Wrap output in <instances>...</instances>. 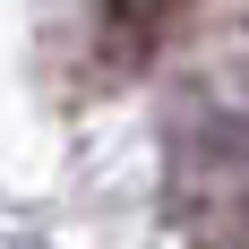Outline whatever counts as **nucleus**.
I'll list each match as a JSON object with an SVG mask.
<instances>
[{"label": "nucleus", "mask_w": 249, "mask_h": 249, "mask_svg": "<svg viewBox=\"0 0 249 249\" xmlns=\"http://www.w3.org/2000/svg\"><path fill=\"white\" fill-rule=\"evenodd\" d=\"M172 9H180V0H103L112 26H138V43H155V26L172 18Z\"/></svg>", "instance_id": "obj_1"}]
</instances>
